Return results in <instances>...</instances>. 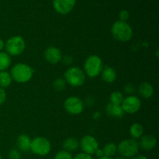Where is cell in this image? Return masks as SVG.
<instances>
[{
	"mask_svg": "<svg viewBox=\"0 0 159 159\" xmlns=\"http://www.w3.org/2000/svg\"><path fill=\"white\" fill-rule=\"evenodd\" d=\"M33 74L34 70L30 66L26 64L19 63L14 65L11 69L10 75L12 79L18 83H26L32 79Z\"/></svg>",
	"mask_w": 159,
	"mask_h": 159,
	"instance_id": "7a4b0ae2",
	"label": "cell"
},
{
	"mask_svg": "<svg viewBox=\"0 0 159 159\" xmlns=\"http://www.w3.org/2000/svg\"><path fill=\"white\" fill-rule=\"evenodd\" d=\"M65 80L71 86H82L85 81V75L81 68L72 67L68 68L65 73Z\"/></svg>",
	"mask_w": 159,
	"mask_h": 159,
	"instance_id": "277c9868",
	"label": "cell"
},
{
	"mask_svg": "<svg viewBox=\"0 0 159 159\" xmlns=\"http://www.w3.org/2000/svg\"><path fill=\"white\" fill-rule=\"evenodd\" d=\"M44 57L47 61L55 65L61 61V52L60 50L55 47H49L45 50Z\"/></svg>",
	"mask_w": 159,
	"mask_h": 159,
	"instance_id": "7c38bea8",
	"label": "cell"
},
{
	"mask_svg": "<svg viewBox=\"0 0 159 159\" xmlns=\"http://www.w3.org/2000/svg\"><path fill=\"white\" fill-rule=\"evenodd\" d=\"M51 142L47 138L38 137L31 141L30 151L39 156H45L51 152Z\"/></svg>",
	"mask_w": 159,
	"mask_h": 159,
	"instance_id": "52a82bcc",
	"label": "cell"
},
{
	"mask_svg": "<svg viewBox=\"0 0 159 159\" xmlns=\"http://www.w3.org/2000/svg\"><path fill=\"white\" fill-rule=\"evenodd\" d=\"M120 106L124 113L133 114V113H137L140 110L141 102L139 98L137 96H129L124 99Z\"/></svg>",
	"mask_w": 159,
	"mask_h": 159,
	"instance_id": "9c48e42d",
	"label": "cell"
},
{
	"mask_svg": "<svg viewBox=\"0 0 159 159\" xmlns=\"http://www.w3.org/2000/svg\"><path fill=\"white\" fill-rule=\"evenodd\" d=\"M138 93L142 97L148 99V98L152 97V95H153L154 88L152 84L144 82L138 86Z\"/></svg>",
	"mask_w": 159,
	"mask_h": 159,
	"instance_id": "2e32d148",
	"label": "cell"
},
{
	"mask_svg": "<svg viewBox=\"0 0 159 159\" xmlns=\"http://www.w3.org/2000/svg\"><path fill=\"white\" fill-rule=\"evenodd\" d=\"M102 152H103L104 156L111 158L117 152V146L114 143H107V144H105L103 149H102Z\"/></svg>",
	"mask_w": 159,
	"mask_h": 159,
	"instance_id": "7402d4cb",
	"label": "cell"
},
{
	"mask_svg": "<svg viewBox=\"0 0 159 159\" xmlns=\"http://www.w3.org/2000/svg\"><path fill=\"white\" fill-rule=\"evenodd\" d=\"M139 145L134 139H127L121 141L117 145V152L123 158H133L139 152Z\"/></svg>",
	"mask_w": 159,
	"mask_h": 159,
	"instance_id": "5b68a950",
	"label": "cell"
},
{
	"mask_svg": "<svg viewBox=\"0 0 159 159\" xmlns=\"http://www.w3.org/2000/svg\"><path fill=\"white\" fill-rule=\"evenodd\" d=\"M9 159H20L21 158V153L18 149H12L9 152Z\"/></svg>",
	"mask_w": 159,
	"mask_h": 159,
	"instance_id": "484cf974",
	"label": "cell"
},
{
	"mask_svg": "<svg viewBox=\"0 0 159 159\" xmlns=\"http://www.w3.org/2000/svg\"><path fill=\"white\" fill-rule=\"evenodd\" d=\"M80 146L83 153L92 155H94L96 150L99 148V143L93 136L86 135L81 140Z\"/></svg>",
	"mask_w": 159,
	"mask_h": 159,
	"instance_id": "30bf717a",
	"label": "cell"
},
{
	"mask_svg": "<svg viewBox=\"0 0 159 159\" xmlns=\"http://www.w3.org/2000/svg\"><path fill=\"white\" fill-rule=\"evenodd\" d=\"M99 159H113L112 158H110V157H107V156H102V158H99Z\"/></svg>",
	"mask_w": 159,
	"mask_h": 159,
	"instance_id": "d590c367",
	"label": "cell"
},
{
	"mask_svg": "<svg viewBox=\"0 0 159 159\" xmlns=\"http://www.w3.org/2000/svg\"><path fill=\"white\" fill-rule=\"evenodd\" d=\"M115 159H126L125 158H123V157H116V158H115Z\"/></svg>",
	"mask_w": 159,
	"mask_h": 159,
	"instance_id": "8d00e7d4",
	"label": "cell"
},
{
	"mask_svg": "<svg viewBox=\"0 0 159 159\" xmlns=\"http://www.w3.org/2000/svg\"><path fill=\"white\" fill-rule=\"evenodd\" d=\"M65 86H66V82L64 79H61V78H58V79H55L53 82V88L56 90V91H63L65 89Z\"/></svg>",
	"mask_w": 159,
	"mask_h": 159,
	"instance_id": "cb8c5ba5",
	"label": "cell"
},
{
	"mask_svg": "<svg viewBox=\"0 0 159 159\" xmlns=\"http://www.w3.org/2000/svg\"><path fill=\"white\" fill-rule=\"evenodd\" d=\"M102 78L104 82L112 83L116 79V72L111 67H106L102 71Z\"/></svg>",
	"mask_w": 159,
	"mask_h": 159,
	"instance_id": "e0dca14e",
	"label": "cell"
},
{
	"mask_svg": "<svg viewBox=\"0 0 159 159\" xmlns=\"http://www.w3.org/2000/svg\"><path fill=\"white\" fill-rule=\"evenodd\" d=\"M94 155H96V156L98 157L99 158H102V156H104L103 152H102V149H99V148H98L97 150H96V152H95Z\"/></svg>",
	"mask_w": 159,
	"mask_h": 159,
	"instance_id": "1f68e13d",
	"label": "cell"
},
{
	"mask_svg": "<svg viewBox=\"0 0 159 159\" xmlns=\"http://www.w3.org/2000/svg\"><path fill=\"white\" fill-rule=\"evenodd\" d=\"M84 68L89 77L95 78L101 74L103 69V64L99 56L90 55L85 60Z\"/></svg>",
	"mask_w": 159,
	"mask_h": 159,
	"instance_id": "3957f363",
	"label": "cell"
},
{
	"mask_svg": "<svg viewBox=\"0 0 159 159\" xmlns=\"http://www.w3.org/2000/svg\"><path fill=\"white\" fill-rule=\"evenodd\" d=\"M61 61L63 62L64 65H69L71 64H72L73 62V58L70 55H66L64 57H61Z\"/></svg>",
	"mask_w": 159,
	"mask_h": 159,
	"instance_id": "f546056e",
	"label": "cell"
},
{
	"mask_svg": "<svg viewBox=\"0 0 159 159\" xmlns=\"http://www.w3.org/2000/svg\"><path fill=\"white\" fill-rule=\"evenodd\" d=\"M100 117H101V114L99 112H96V113H95L94 115H93V118H94L95 120L99 119Z\"/></svg>",
	"mask_w": 159,
	"mask_h": 159,
	"instance_id": "836d02e7",
	"label": "cell"
},
{
	"mask_svg": "<svg viewBox=\"0 0 159 159\" xmlns=\"http://www.w3.org/2000/svg\"><path fill=\"white\" fill-rule=\"evenodd\" d=\"M6 99V93L4 89L0 88V105L4 103Z\"/></svg>",
	"mask_w": 159,
	"mask_h": 159,
	"instance_id": "4dcf8cb0",
	"label": "cell"
},
{
	"mask_svg": "<svg viewBox=\"0 0 159 159\" xmlns=\"http://www.w3.org/2000/svg\"><path fill=\"white\" fill-rule=\"evenodd\" d=\"M156 138L153 135H144L142 136L138 142L139 148L144 151H151L156 146Z\"/></svg>",
	"mask_w": 159,
	"mask_h": 159,
	"instance_id": "4fadbf2b",
	"label": "cell"
},
{
	"mask_svg": "<svg viewBox=\"0 0 159 159\" xmlns=\"http://www.w3.org/2000/svg\"><path fill=\"white\" fill-rule=\"evenodd\" d=\"M110 103L113 104V105H119L120 106L122 103L123 100H124V96L122 93L119 91L113 92L110 95Z\"/></svg>",
	"mask_w": 159,
	"mask_h": 159,
	"instance_id": "603a6c76",
	"label": "cell"
},
{
	"mask_svg": "<svg viewBox=\"0 0 159 159\" xmlns=\"http://www.w3.org/2000/svg\"><path fill=\"white\" fill-rule=\"evenodd\" d=\"M143 133H144V129L143 127L138 123L132 124L130 128V134L133 139H138L142 137Z\"/></svg>",
	"mask_w": 159,
	"mask_h": 159,
	"instance_id": "d6986e66",
	"label": "cell"
},
{
	"mask_svg": "<svg viewBox=\"0 0 159 159\" xmlns=\"http://www.w3.org/2000/svg\"><path fill=\"white\" fill-rule=\"evenodd\" d=\"M11 65L10 56L6 52H0V71H6Z\"/></svg>",
	"mask_w": 159,
	"mask_h": 159,
	"instance_id": "ffe728a7",
	"label": "cell"
},
{
	"mask_svg": "<svg viewBox=\"0 0 159 159\" xmlns=\"http://www.w3.org/2000/svg\"><path fill=\"white\" fill-rule=\"evenodd\" d=\"M131 159H148L146 156L144 155H137V156L133 157Z\"/></svg>",
	"mask_w": 159,
	"mask_h": 159,
	"instance_id": "d6a6232c",
	"label": "cell"
},
{
	"mask_svg": "<svg viewBox=\"0 0 159 159\" xmlns=\"http://www.w3.org/2000/svg\"><path fill=\"white\" fill-rule=\"evenodd\" d=\"M25 48H26L25 40L20 36H14L10 37L5 43L6 53L9 56L20 55L21 53L23 52Z\"/></svg>",
	"mask_w": 159,
	"mask_h": 159,
	"instance_id": "8992f818",
	"label": "cell"
},
{
	"mask_svg": "<svg viewBox=\"0 0 159 159\" xmlns=\"http://www.w3.org/2000/svg\"><path fill=\"white\" fill-rule=\"evenodd\" d=\"M5 48V43H4V41H3L2 39H0V52H1L3 50V48Z\"/></svg>",
	"mask_w": 159,
	"mask_h": 159,
	"instance_id": "e575fe53",
	"label": "cell"
},
{
	"mask_svg": "<svg viewBox=\"0 0 159 159\" xmlns=\"http://www.w3.org/2000/svg\"><path fill=\"white\" fill-rule=\"evenodd\" d=\"M119 18L120 21L126 22V20H128L129 18V12L127 10H122L119 13Z\"/></svg>",
	"mask_w": 159,
	"mask_h": 159,
	"instance_id": "83f0119b",
	"label": "cell"
},
{
	"mask_svg": "<svg viewBox=\"0 0 159 159\" xmlns=\"http://www.w3.org/2000/svg\"><path fill=\"white\" fill-rule=\"evenodd\" d=\"M16 144L18 148L20 151L24 152H27L30 150L31 140L27 135L21 134L17 138Z\"/></svg>",
	"mask_w": 159,
	"mask_h": 159,
	"instance_id": "9a60e30c",
	"label": "cell"
},
{
	"mask_svg": "<svg viewBox=\"0 0 159 159\" xmlns=\"http://www.w3.org/2000/svg\"><path fill=\"white\" fill-rule=\"evenodd\" d=\"M0 159H2V156H1V155H0Z\"/></svg>",
	"mask_w": 159,
	"mask_h": 159,
	"instance_id": "74e56055",
	"label": "cell"
},
{
	"mask_svg": "<svg viewBox=\"0 0 159 159\" xmlns=\"http://www.w3.org/2000/svg\"><path fill=\"white\" fill-rule=\"evenodd\" d=\"M111 32L114 39L120 42L129 41L133 37V30L130 25L120 20L113 23Z\"/></svg>",
	"mask_w": 159,
	"mask_h": 159,
	"instance_id": "6da1fadb",
	"label": "cell"
},
{
	"mask_svg": "<svg viewBox=\"0 0 159 159\" xmlns=\"http://www.w3.org/2000/svg\"><path fill=\"white\" fill-rule=\"evenodd\" d=\"M79 146V142L76 138H68L63 142V148L68 152H75L78 149Z\"/></svg>",
	"mask_w": 159,
	"mask_h": 159,
	"instance_id": "ac0fdd59",
	"label": "cell"
},
{
	"mask_svg": "<svg viewBox=\"0 0 159 159\" xmlns=\"http://www.w3.org/2000/svg\"><path fill=\"white\" fill-rule=\"evenodd\" d=\"M65 109L70 114H80L83 111L84 102L77 96H71L65 100Z\"/></svg>",
	"mask_w": 159,
	"mask_h": 159,
	"instance_id": "ba28073f",
	"label": "cell"
},
{
	"mask_svg": "<svg viewBox=\"0 0 159 159\" xmlns=\"http://www.w3.org/2000/svg\"><path fill=\"white\" fill-rule=\"evenodd\" d=\"M75 4V0H53V5L58 13L67 14L71 12Z\"/></svg>",
	"mask_w": 159,
	"mask_h": 159,
	"instance_id": "8fae6325",
	"label": "cell"
},
{
	"mask_svg": "<svg viewBox=\"0 0 159 159\" xmlns=\"http://www.w3.org/2000/svg\"><path fill=\"white\" fill-rule=\"evenodd\" d=\"M54 159H73V158L71 154H70V152L64 150L57 152L55 156H54Z\"/></svg>",
	"mask_w": 159,
	"mask_h": 159,
	"instance_id": "d4e9b609",
	"label": "cell"
},
{
	"mask_svg": "<svg viewBox=\"0 0 159 159\" xmlns=\"http://www.w3.org/2000/svg\"><path fill=\"white\" fill-rule=\"evenodd\" d=\"M106 112L109 116L113 118H121L124 114V112L121 106L113 105L112 103L107 104Z\"/></svg>",
	"mask_w": 159,
	"mask_h": 159,
	"instance_id": "5bb4252c",
	"label": "cell"
},
{
	"mask_svg": "<svg viewBox=\"0 0 159 159\" xmlns=\"http://www.w3.org/2000/svg\"><path fill=\"white\" fill-rule=\"evenodd\" d=\"M12 77L10 74L6 71H0V88H7L12 82Z\"/></svg>",
	"mask_w": 159,
	"mask_h": 159,
	"instance_id": "44dd1931",
	"label": "cell"
},
{
	"mask_svg": "<svg viewBox=\"0 0 159 159\" xmlns=\"http://www.w3.org/2000/svg\"><path fill=\"white\" fill-rule=\"evenodd\" d=\"M135 90H136V88H135V85H133V84H127L124 87V92L127 94H132V93H134Z\"/></svg>",
	"mask_w": 159,
	"mask_h": 159,
	"instance_id": "4316f807",
	"label": "cell"
},
{
	"mask_svg": "<svg viewBox=\"0 0 159 159\" xmlns=\"http://www.w3.org/2000/svg\"><path fill=\"white\" fill-rule=\"evenodd\" d=\"M73 159H93V158H92L91 155H87V154L82 152V153L77 154V155L73 158Z\"/></svg>",
	"mask_w": 159,
	"mask_h": 159,
	"instance_id": "f1b7e54d",
	"label": "cell"
}]
</instances>
